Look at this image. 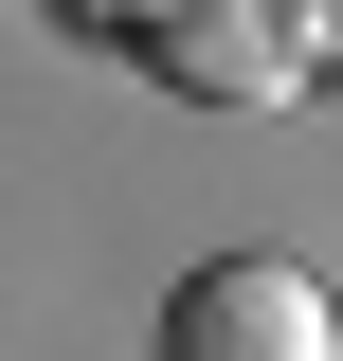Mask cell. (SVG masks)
I'll return each mask as SVG.
<instances>
[{"label":"cell","mask_w":343,"mask_h":361,"mask_svg":"<svg viewBox=\"0 0 343 361\" xmlns=\"http://www.w3.org/2000/svg\"><path fill=\"white\" fill-rule=\"evenodd\" d=\"M127 54L181 90V109H271V90L325 73V37H307V0H145Z\"/></svg>","instance_id":"6da1fadb"},{"label":"cell","mask_w":343,"mask_h":361,"mask_svg":"<svg viewBox=\"0 0 343 361\" xmlns=\"http://www.w3.org/2000/svg\"><path fill=\"white\" fill-rule=\"evenodd\" d=\"M307 37H325V73H343V0H307Z\"/></svg>","instance_id":"3957f363"},{"label":"cell","mask_w":343,"mask_h":361,"mask_svg":"<svg viewBox=\"0 0 343 361\" xmlns=\"http://www.w3.org/2000/svg\"><path fill=\"white\" fill-rule=\"evenodd\" d=\"M163 361H343V307L289 253H199L163 289Z\"/></svg>","instance_id":"7a4b0ae2"}]
</instances>
